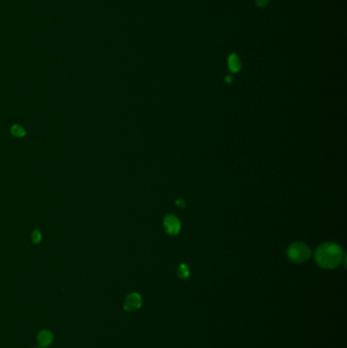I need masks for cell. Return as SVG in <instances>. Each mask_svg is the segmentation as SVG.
<instances>
[{
	"instance_id": "4fadbf2b",
	"label": "cell",
	"mask_w": 347,
	"mask_h": 348,
	"mask_svg": "<svg viewBox=\"0 0 347 348\" xmlns=\"http://www.w3.org/2000/svg\"><path fill=\"white\" fill-rule=\"evenodd\" d=\"M36 348H37V347H36ZM40 348H41V347H40Z\"/></svg>"
},
{
	"instance_id": "5b68a950",
	"label": "cell",
	"mask_w": 347,
	"mask_h": 348,
	"mask_svg": "<svg viewBox=\"0 0 347 348\" xmlns=\"http://www.w3.org/2000/svg\"><path fill=\"white\" fill-rule=\"evenodd\" d=\"M37 340H38V344L40 345V347L45 348V347L50 346L53 343L54 335L49 330H42L38 333Z\"/></svg>"
},
{
	"instance_id": "8992f818",
	"label": "cell",
	"mask_w": 347,
	"mask_h": 348,
	"mask_svg": "<svg viewBox=\"0 0 347 348\" xmlns=\"http://www.w3.org/2000/svg\"><path fill=\"white\" fill-rule=\"evenodd\" d=\"M228 68L230 70L231 72H238L242 68V62H240V57L238 56V54L236 53H232V54H230L229 57H228Z\"/></svg>"
},
{
	"instance_id": "277c9868",
	"label": "cell",
	"mask_w": 347,
	"mask_h": 348,
	"mask_svg": "<svg viewBox=\"0 0 347 348\" xmlns=\"http://www.w3.org/2000/svg\"><path fill=\"white\" fill-rule=\"evenodd\" d=\"M142 304V296L136 292H132L126 296L124 304V308L126 312H136L138 308H140Z\"/></svg>"
},
{
	"instance_id": "7c38bea8",
	"label": "cell",
	"mask_w": 347,
	"mask_h": 348,
	"mask_svg": "<svg viewBox=\"0 0 347 348\" xmlns=\"http://www.w3.org/2000/svg\"><path fill=\"white\" fill-rule=\"evenodd\" d=\"M225 80H226L227 82H229V84H230L231 82H232V78H231L230 76H227L225 78Z\"/></svg>"
},
{
	"instance_id": "7a4b0ae2",
	"label": "cell",
	"mask_w": 347,
	"mask_h": 348,
	"mask_svg": "<svg viewBox=\"0 0 347 348\" xmlns=\"http://www.w3.org/2000/svg\"><path fill=\"white\" fill-rule=\"evenodd\" d=\"M312 256L310 248L302 242H294L287 250V256L296 264H302Z\"/></svg>"
},
{
	"instance_id": "6da1fadb",
	"label": "cell",
	"mask_w": 347,
	"mask_h": 348,
	"mask_svg": "<svg viewBox=\"0 0 347 348\" xmlns=\"http://www.w3.org/2000/svg\"><path fill=\"white\" fill-rule=\"evenodd\" d=\"M344 258L342 248L333 242H326L318 246L314 252L316 263L323 269L338 267Z\"/></svg>"
},
{
	"instance_id": "3957f363",
	"label": "cell",
	"mask_w": 347,
	"mask_h": 348,
	"mask_svg": "<svg viewBox=\"0 0 347 348\" xmlns=\"http://www.w3.org/2000/svg\"><path fill=\"white\" fill-rule=\"evenodd\" d=\"M164 228L170 236H176L180 231V222L174 215H167L163 221Z\"/></svg>"
},
{
	"instance_id": "9c48e42d",
	"label": "cell",
	"mask_w": 347,
	"mask_h": 348,
	"mask_svg": "<svg viewBox=\"0 0 347 348\" xmlns=\"http://www.w3.org/2000/svg\"><path fill=\"white\" fill-rule=\"evenodd\" d=\"M42 240V234L39 230H34L32 234V242L34 244H39Z\"/></svg>"
},
{
	"instance_id": "8fae6325",
	"label": "cell",
	"mask_w": 347,
	"mask_h": 348,
	"mask_svg": "<svg viewBox=\"0 0 347 348\" xmlns=\"http://www.w3.org/2000/svg\"><path fill=\"white\" fill-rule=\"evenodd\" d=\"M176 204L178 205V206H180V208H184L186 207V202L182 200H178L176 202Z\"/></svg>"
},
{
	"instance_id": "ba28073f",
	"label": "cell",
	"mask_w": 347,
	"mask_h": 348,
	"mask_svg": "<svg viewBox=\"0 0 347 348\" xmlns=\"http://www.w3.org/2000/svg\"><path fill=\"white\" fill-rule=\"evenodd\" d=\"M12 134L14 136H18V138H22L26 136V130L20 126H14L12 128Z\"/></svg>"
},
{
	"instance_id": "52a82bcc",
	"label": "cell",
	"mask_w": 347,
	"mask_h": 348,
	"mask_svg": "<svg viewBox=\"0 0 347 348\" xmlns=\"http://www.w3.org/2000/svg\"><path fill=\"white\" fill-rule=\"evenodd\" d=\"M178 275L182 279H186L190 276V269L186 264H182L178 269Z\"/></svg>"
},
{
	"instance_id": "30bf717a",
	"label": "cell",
	"mask_w": 347,
	"mask_h": 348,
	"mask_svg": "<svg viewBox=\"0 0 347 348\" xmlns=\"http://www.w3.org/2000/svg\"><path fill=\"white\" fill-rule=\"evenodd\" d=\"M270 0H256V6L258 8H265L269 4Z\"/></svg>"
}]
</instances>
